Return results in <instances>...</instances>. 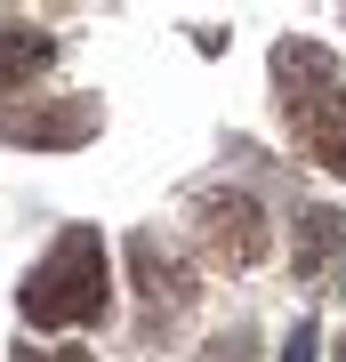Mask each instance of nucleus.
I'll use <instances>...</instances> for the list:
<instances>
[{
	"label": "nucleus",
	"instance_id": "20e7f679",
	"mask_svg": "<svg viewBox=\"0 0 346 362\" xmlns=\"http://www.w3.org/2000/svg\"><path fill=\"white\" fill-rule=\"evenodd\" d=\"M193 226H202V242H209V258L218 266H258L266 258V209H258L242 185H209L202 202H193Z\"/></svg>",
	"mask_w": 346,
	"mask_h": 362
},
{
	"label": "nucleus",
	"instance_id": "f03ea898",
	"mask_svg": "<svg viewBox=\"0 0 346 362\" xmlns=\"http://www.w3.org/2000/svg\"><path fill=\"white\" fill-rule=\"evenodd\" d=\"M274 97H282L290 137L330 177H346V73H338V57L322 40H306V33L274 40Z\"/></svg>",
	"mask_w": 346,
	"mask_h": 362
},
{
	"label": "nucleus",
	"instance_id": "6e6552de",
	"mask_svg": "<svg viewBox=\"0 0 346 362\" xmlns=\"http://www.w3.org/2000/svg\"><path fill=\"white\" fill-rule=\"evenodd\" d=\"M250 354H258V330H226L202 346V362H250Z\"/></svg>",
	"mask_w": 346,
	"mask_h": 362
},
{
	"label": "nucleus",
	"instance_id": "f257e3e1",
	"mask_svg": "<svg viewBox=\"0 0 346 362\" xmlns=\"http://www.w3.org/2000/svg\"><path fill=\"white\" fill-rule=\"evenodd\" d=\"M16 314L33 330H97L113 314V266H105L97 226H64L57 250L16 282Z\"/></svg>",
	"mask_w": 346,
	"mask_h": 362
},
{
	"label": "nucleus",
	"instance_id": "9b49d317",
	"mask_svg": "<svg viewBox=\"0 0 346 362\" xmlns=\"http://www.w3.org/2000/svg\"><path fill=\"white\" fill-rule=\"evenodd\" d=\"M338 362H346V338H338Z\"/></svg>",
	"mask_w": 346,
	"mask_h": 362
},
{
	"label": "nucleus",
	"instance_id": "423d86ee",
	"mask_svg": "<svg viewBox=\"0 0 346 362\" xmlns=\"http://www.w3.org/2000/svg\"><path fill=\"white\" fill-rule=\"evenodd\" d=\"M105 129L97 97H57V105H0V137L33 145V153H64V145H89Z\"/></svg>",
	"mask_w": 346,
	"mask_h": 362
},
{
	"label": "nucleus",
	"instance_id": "1a4fd4ad",
	"mask_svg": "<svg viewBox=\"0 0 346 362\" xmlns=\"http://www.w3.org/2000/svg\"><path fill=\"white\" fill-rule=\"evenodd\" d=\"M8 362H97L89 346H16Z\"/></svg>",
	"mask_w": 346,
	"mask_h": 362
},
{
	"label": "nucleus",
	"instance_id": "0eeeda50",
	"mask_svg": "<svg viewBox=\"0 0 346 362\" xmlns=\"http://www.w3.org/2000/svg\"><path fill=\"white\" fill-rule=\"evenodd\" d=\"M57 33H40V25H0V89H25V81H40L57 65Z\"/></svg>",
	"mask_w": 346,
	"mask_h": 362
},
{
	"label": "nucleus",
	"instance_id": "7ed1b4c3",
	"mask_svg": "<svg viewBox=\"0 0 346 362\" xmlns=\"http://www.w3.org/2000/svg\"><path fill=\"white\" fill-rule=\"evenodd\" d=\"M129 274H137V306H145V346H161L169 322L193 306V266L185 258H169V250L154 242V233H129Z\"/></svg>",
	"mask_w": 346,
	"mask_h": 362
},
{
	"label": "nucleus",
	"instance_id": "39448f33",
	"mask_svg": "<svg viewBox=\"0 0 346 362\" xmlns=\"http://www.w3.org/2000/svg\"><path fill=\"white\" fill-rule=\"evenodd\" d=\"M298 290L306 298H346V209L338 202H306L298 209Z\"/></svg>",
	"mask_w": 346,
	"mask_h": 362
},
{
	"label": "nucleus",
	"instance_id": "9d476101",
	"mask_svg": "<svg viewBox=\"0 0 346 362\" xmlns=\"http://www.w3.org/2000/svg\"><path fill=\"white\" fill-rule=\"evenodd\" d=\"M282 362H314V322H298V330L282 338Z\"/></svg>",
	"mask_w": 346,
	"mask_h": 362
}]
</instances>
